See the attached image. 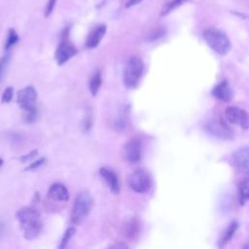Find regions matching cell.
Here are the masks:
<instances>
[{"instance_id": "obj_18", "label": "cell", "mask_w": 249, "mask_h": 249, "mask_svg": "<svg viewBox=\"0 0 249 249\" xmlns=\"http://www.w3.org/2000/svg\"><path fill=\"white\" fill-rule=\"evenodd\" d=\"M140 231V223L137 219H132L124 225V235H126L128 238L135 237Z\"/></svg>"}, {"instance_id": "obj_29", "label": "cell", "mask_w": 249, "mask_h": 249, "mask_svg": "<svg viewBox=\"0 0 249 249\" xmlns=\"http://www.w3.org/2000/svg\"><path fill=\"white\" fill-rule=\"evenodd\" d=\"M92 124H93V122H92V116H91L90 114H88V115L86 116V118H85V121H84V130H85L86 132H88V131L91 130Z\"/></svg>"}, {"instance_id": "obj_4", "label": "cell", "mask_w": 249, "mask_h": 249, "mask_svg": "<svg viewBox=\"0 0 249 249\" xmlns=\"http://www.w3.org/2000/svg\"><path fill=\"white\" fill-rule=\"evenodd\" d=\"M93 205V198L87 191L78 193L71 209V222L74 225L82 223L89 215Z\"/></svg>"}, {"instance_id": "obj_3", "label": "cell", "mask_w": 249, "mask_h": 249, "mask_svg": "<svg viewBox=\"0 0 249 249\" xmlns=\"http://www.w3.org/2000/svg\"><path fill=\"white\" fill-rule=\"evenodd\" d=\"M144 63L139 57H132L126 63L123 73L124 85L127 89H136L143 75Z\"/></svg>"}, {"instance_id": "obj_27", "label": "cell", "mask_w": 249, "mask_h": 249, "mask_svg": "<svg viewBox=\"0 0 249 249\" xmlns=\"http://www.w3.org/2000/svg\"><path fill=\"white\" fill-rule=\"evenodd\" d=\"M57 3V0H48V2L46 4V8H45V17L48 18L49 16H51V14L53 13L55 6Z\"/></svg>"}, {"instance_id": "obj_8", "label": "cell", "mask_w": 249, "mask_h": 249, "mask_svg": "<svg viewBox=\"0 0 249 249\" xmlns=\"http://www.w3.org/2000/svg\"><path fill=\"white\" fill-rule=\"evenodd\" d=\"M68 39L69 38L61 39V42L55 52V60L59 65H63L78 53L75 46L72 45Z\"/></svg>"}, {"instance_id": "obj_28", "label": "cell", "mask_w": 249, "mask_h": 249, "mask_svg": "<svg viewBox=\"0 0 249 249\" xmlns=\"http://www.w3.org/2000/svg\"><path fill=\"white\" fill-rule=\"evenodd\" d=\"M37 154H38V150L35 149V150L31 151L29 154L23 155V156L20 158V160H21V162H23V163H28V162H30L31 160H32L35 156H37Z\"/></svg>"}, {"instance_id": "obj_31", "label": "cell", "mask_w": 249, "mask_h": 249, "mask_svg": "<svg viewBox=\"0 0 249 249\" xmlns=\"http://www.w3.org/2000/svg\"><path fill=\"white\" fill-rule=\"evenodd\" d=\"M141 1H142V0H129V1L127 2V4H126V7L127 8L134 7V6L138 5V4H140Z\"/></svg>"}, {"instance_id": "obj_14", "label": "cell", "mask_w": 249, "mask_h": 249, "mask_svg": "<svg viewBox=\"0 0 249 249\" xmlns=\"http://www.w3.org/2000/svg\"><path fill=\"white\" fill-rule=\"evenodd\" d=\"M106 31H107V28L105 25H99V26L95 27L87 37L86 47L88 49L96 48L99 45V43L101 42L102 38L104 37Z\"/></svg>"}, {"instance_id": "obj_33", "label": "cell", "mask_w": 249, "mask_h": 249, "mask_svg": "<svg viewBox=\"0 0 249 249\" xmlns=\"http://www.w3.org/2000/svg\"><path fill=\"white\" fill-rule=\"evenodd\" d=\"M4 232H5V227H4L3 223L0 222V235L3 234V233H4Z\"/></svg>"}, {"instance_id": "obj_32", "label": "cell", "mask_w": 249, "mask_h": 249, "mask_svg": "<svg viewBox=\"0 0 249 249\" xmlns=\"http://www.w3.org/2000/svg\"><path fill=\"white\" fill-rule=\"evenodd\" d=\"M112 247L113 248H127L128 246L126 245V244H121V243H117V244H115V245H112Z\"/></svg>"}, {"instance_id": "obj_23", "label": "cell", "mask_w": 249, "mask_h": 249, "mask_svg": "<svg viewBox=\"0 0 249 249\" xmlns=\"http://www.w3.org/2000/svg\"><path fill=\"white\" fill-rule=\"evenodd\" d=\"M75 233H76V229H75L74 227H69V228L65 231V233H63L62 238V240H61V244L59 245V248H60V249L65 248L66 245L68 244L69 240H70V239L72 238V236L75 234Z\"/></svg>"}, {"instance_id": "obj_7", "label": "cell", "mask_w": 249, "mask_h": 249, "mask_svg": "<svg viewBox=\"0 0 249 249\" xmlns=\"http://www.w3.org/2000/svg\"><path fill=\"white\" fill-rule=\"evenodd\" d=\"M226 119L233 124L240 127L243 130L249 129V114L236 106H230L225 110Z\"/></svg>"}, {"instance_id": "obj_13", "label": "cell", "mask_w": 249, "mask_h": 249, "mask_svg": "<svg viewBox=\"0 0 249 249\" xmlns=\"http://www.w3.org/2000/svg\"><path fill=\"white\" fill-rule=\"evenodd\" d=\"M99 174L103 178V180L106 182L110 191L113 194L118 195L120 193L121 187H120L119 178H118V175L116 174V172L108 168H101L99 170Z\"/></svg>"}, {"instance_id": "obj_6", "label": "cell", "mask_w": 249, "mask_h": 249, "mask_svg": "<svg viewBox=\"0 0 249 249\" xmlns=\"http://www.w3.org/2000/svg\"><path fill=\"white\" fill-rule=\"evenodd\" d=\"M204 130L216 139L230 140L233 138V131L221 119H211L204 124Z\"/></svg>"}, {"instance_id": "obj_10", "label": "cell", "mask_w": 249, "mask_h": 249, "mask_svg": "<svg viewBox=\"0 0 249 249\" xmlns=\"http://www.w3.org/2000/svg\"><path fill=\"white\" fill-rule=\"evenodd\" d=\"M37 99V92L32 86L22 89L17 94V102L23 110L34 106Z\"/></svg>"}, {"instance_id": "obj_12", "label": "cell", "mask_w": 249, "mask_h": 249, "mask_svg": "<svg viewBox=\"0 0 249 249\" xmlns=\"http://www.w3.org/2000/svg\"><path fill=\"white\" fill-rule=\"evenodd\" d=\"M212 95L223 102H229L233 99V90L227 80H223L220 83H218L211 92Z\"/></svg>"}, {"instance_id": "obj_20", "label": "cell", "mask_w": 249, "mask_h": 249, "mask_svg": "<svg viewBox=\"0 0 249 249\" xmlns=\"http://www.w3.org/2000/svg\"><path fill=\"white\" fill-rule=\"evenodd\" d=\"M102 83V77H101V72L99 70H96L90 78L89 82V89L91 93L94 96L98 93L100 86Z\"/></svg>"}, {"instance_id": "obj_34", "label": "cell", "mask_w": 249, "mask_h": 249, "mask_svg": "<svg viewBox=\"0 0 249 249\" xmlns=\"http://www.w3.org/2000/svg\"><path fill=\"white\" fill-rule=\"evenodd\" d=\"M3 165V160L1 159V158H0V167H1Z\"/></svg>"}, {"instance_id": "obj_1", "label": "cell", "mask_w": 249, "mask_h": 249, "mask_svg": "<svg viewBox=\"0 0 249 249\" xmlns=\"http://www.w3.org/2000/svg\"><path fill=\"white\" fill-rule=\"evenodd\" d=\"M17 220L26 239L32 240L40 234L43 225L40 214L34 208L29 206L22 207L17 212Z\"/></svg>"}, {"instance_id": "obj_16", "label": "cell", "mask_w": 249, "mask_h": 249, "mask_svg": "<svg viewBox=\"0 0 249 249\" xmlns=\"http://www.w3.org/2000/svg\"><path fill=\"white\" fill-rule=\"evenodd\" d=\"M238 229V223L235 221L231 222L228 227L226 228V230L224 231V233H222L220 240H219V247H223L225 246L234 235V233H236Z\"/></svg>"}, {"instance_id": "obj_17", "label": "cell", "mask_w": 249, "mask_h": 249, "mask_svg": "<svg viewBox=\"0 0 249 249\" xmlns=\"http://www.w3.org/2000/svg\"><path fill=\"white\" fill-rule=\"evenodd\" d=\"M189 0H170L169 2H167L162 10H161V17H166L168 15H170L171 12H173L174 10H176L177 8L181 7L182 5H184L186 2H188Z\"/></svg>"}, {"instance_id": "obj_30", "label": "cell", "mask_w": 249, "mask_h": 249, "mask_svg": "<svg viewBox=\"0 0 249 249\" xmlns=\"http://www.w3.org/2000/svg\"><path fill=\"white\" fill-rule=\"evenodd\" d=\"M8 60H9V56H5L4 58H2L1 60H0V78H1V76H2L4 67H5L6 63L8 62Z\"/></svg>"}, {"instance_id": "obj_25", "label": "cell", "mask_w": 249, "mask_h": 249, "mask_svg": "<svg viewBox=\"0 0 249 249\" xmlns=\"http://www.w3.org/2000/svg\"><path fill=\"white\" fill-rule=\"evenodd\" d=\"M13 95H14V90L12 87H7L3 93H2V97H1V101L3 103H9L12 98H13Z\"/></svg>"}, {"instance_id": "obj_9", "label": "cell", "mask_w": 249, "mask_h": 249, "mask_svg": "<svg viewBox=\"0 0 249 249\" xmlns=\"http://www.w3.org/2000/svg\"><path fill=\"white\" fill-rule=\"evenodd\" d=\"M124 158L130 164H138L142 158V145L139 140H132L124 146Z\"/></svg>"}, {"instance_id": "obj_24", "label": "cell", "mask_w": 249, "mask_h": 249, "mask_svg": "<svg viewBox=\"0 0 249 249\" xmlns=\"http://www.w3.org/2000/svg\"><path fill=\"white\" fill-rule=\"evenodd\" d=\"M165 35H166V30L163 29V28H159V29H156L155 31H153L148 35L147 40L150 41V42L157 41V40L163 38Z\"/></svg>"}, {"instance_id": "obj_11", "label": "cell", "mask_w": 249, "mask_h": 249, "mask_svg": "<svg viewBox=\"0 0 249 249\" xmlns=\"http://www.w3.org/2000/svg\"><path fill=\"white\" fill-rule=\"evenodd\" d=\"M233 163L238 171L249 175V147L236 150L233 155Z\"/></svg>"}, {"instance_id": "obj_2", "label": "cell", "mask_w": 249, "mask_h": 249, "mask_svg": "<svg viewBox=\"0 0 249 249\" xmlns=\"http://www.w3.org/2000/svg\"><path fill=\"white\" fill-rule=\"evenodd\" d=\"M202 37L207 46L217 55L225 56L232 49V44L229 37L220 30L207 29L203 31Z\"/></svg>"}, {"instance_id": "obj_5", "label": "cell", "mask_w": 249, "mask_h": 249, "mask_svg": "<svg viewBox=\"0 0 249 249\" xmlns=\"http://www.w3.org/2000/svg\"><path fill=\"white\" fill-rule=\"evenodd\" d=\"M128 183L134 192L139 194H145L151 189L152 180L146 171L137 170L129 176Z\"/></svg>"}, {"instance_id": "obj_22", "label": "cell", "mask_w": 249, "mask_h": 249, "mask_svg": "<svg viewBox=\"0 0 249 249\" xmlns=\"http://www.w3.org/2000/svg\"><path fill=\"white\" fill-rule=\"evenodd\" d=\"M38 117V111L35 106L24 110V120L28 124L34 123Z\"/></svg>"}, {"instance_id": "obj_21", "label": "cell", "mask_w": 249, "mask_h": 249, "mask_svg": "<svg viewBox=\"0 0 249 249\" xmlns=\"http://www.w3.org/2000/svg\"><path fill=\"white\" fill-rule=\"evenodd\" d=\"M19 40H20V37L16 32V31L13 29H10L8 31V36L5 43V51H9L12 47H14L19 42Z\"/></svg>"}, {"instance_id": "obj_15", "label": "cell", "mask_w": 249, "mask_h": 249, "mask_svg": "<svg viewBox=\"0 0 249 249\" xmlns=\"http://www.w3.org/2000/svg\"><path fill=\"white\" fill-rule=\"evenodd\" d=\"M48 196L57 202H66L69 199V192L63 184L54 183L49 188Z\"/></svg>"}, {"instance_id": "obj_19", "label": "cell", "mask_w": 249, "mask_h": 249, "mask_svg": "<svg viewBox=\"0 0 249 249\" xmlns=\"http://www.w3.org/2000/svg\"><path fill=\"white\" fill-rule=\"evenodd\" d=\"M249 201V177L243 179L238 185V202L244 204Z\"/></svg>"}, {"instance_id": "obj_26", "label": "cell", "mask_w": 249, "mask_h": 249, "mask_svg": "<svg viewBox=\"0 0 249 249\" xmlns=\"http://www.w3.org/2000/svg\"><path fill=\"white\" fill-rule=\"evenodd\" d=\"M46 162V159L45 158H40L38 160H36L35 162H32L31 164H30V166L26 169V171H34V170H37L38 168H40L41 166H43Z\"/></svg>"}]
</instances>
